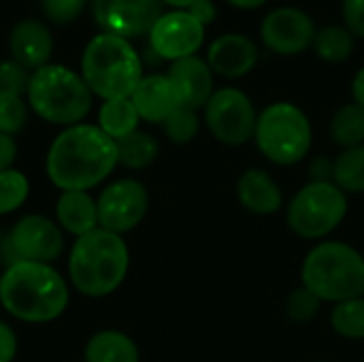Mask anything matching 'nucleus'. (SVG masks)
<instances>
[{"label":"nucleus","mask_w":364,"mask_h":362,"mask_svg":"<svg viewBox=\"0 0 364 362\" xmlns=\"http://www.w3.org/2000/svg\"><path fill=\"white\" fill-rule=\"evenodd\" d=\"M68 303L70 286L53 265L13 262L0 275V305L19 322H53L68 309Z\"/></svg>","instance_id":"f03ea898"},{"label":"nucleus","mask_w":364,"mask_h":362,"mask_svg":"<svg viewBox=\"0 0 364 362\" xmlns=\"http://www.w3.org/2000/svg\"><path fill=\"white\" fill-rule=\"evenodd\" d=\"M2 247H4V237H2V228H0V254H2Z\"/></svg>","instance_id":"a19ab883"},{"label":"nucleus","mask_w":364,"mask_h":362,"mask_svg":"<svg viewBox=\"0 0 364 362\" xmlns=\"http://www.w3.org/2000/svg\"><path fill=\"white\" fill-rule=\"evenodd\" d=\"M17 356V333L15 329L0 320V362H13Z\"/></svg>","instance_id":"f704fd0d"},{"label":"nucleus","mask_w":364,"mask_h":362,"mask_svg":"<svg viewBox=\"0 0 364 362\" xmlns=\"http://www.w3.org/2000/svg\"><path fill=\"white\" fill-rule=\"evenodd\" d=\"M331 137L333 141L343 147H358L364 143V109L356 102L343 105L335 111L331 119Z\"/></svg>","instance_id":"393cba45"},{"label":"nucleus","mask_w":364,"mask_h":362,"mask_svg":"<svg viewBox=\"0 0 364 362\" xmlns=\"http://www.w3.org/2000/svg\"><path fill=\"white\" fill-rule=\"evenodd\" d=\"M254 141L269 162L294 166L311 151V122L301 107L292 102H273L258 113Z\"/></svg>","instance_id":"0eeeda50"},{"label":"nucleus","mask_w":364,"mask_h":362,"mask_svg":"<svg viewBox=\"0 0 364 362\" xmlns=\"http://www.w3.org/2000/svg\"><path fill=\"white\" fill-rule=\"evenodd\" d=\"M348 194L333 181H309L290 201L288 228L309 241L326 239L348 215Z\"/></svg>","instance_id":"6e6552de"},{"label":"nucleus","mask_w":364,"mask_h":362,"mask_svg":"<svg viewBox=\"0 0 364 362\" xmlns=\"http://www.w3.org/2000/svg\"><path fill=\"white\" fill-rule=\"evenodd\" d=\"M119 166L117 143L96 124H75L64 128L45 156L47 179L60 190H83L100 186Z\"/></svg>","instance_id":"f257e3e1"},{"label":"nucleus","mask_w":364,"mask_h":362,"mask_svg":"<svg viewBox=\"0 0 364 362\" xmlns=\"http://www.w3.org/2000/svg\"><path fill=\"white\" fill-rule=\"evenodd\" d=\"M166 77L179 98V105L194 111L205 109V105L215 92L211 66L196 55L171 62Z\"/></svg>","instance_id":"2eb2a0df"},{"label":"nucleus","mask_w":364,"mask_h":362,"mask_svg":"<svg viewBox=\"0 0 364 362\" xmlns=\"http://www.w3.org/2000/svg\"><path fill=\"white\" fill-rule=\"evenodd\" d=\"M258 113L250 96L237 87L215 90L205 105V124L209 132L228 147L245 145L254 139Z\"/></svg>","instance_id":"9d476101"},{"label":"nucleus","mask_w":364,"mask_h":362,"mask_svg":"<svg viewBox=\"0 0 364 362\" xmlns=\"http://www.w3.org/2000/svg\"><path fill=\"white\" fill-rule=\"evenodd\" d=\"M96 209L98 226L124 237L145 220L149 211V192L139 179L124 177L109 183L98 194Z\"/></svg>","instance_id":"9b49d317"},{"label":"nucleus","mask_w":364,"mask_h":362,"mask_svg":"<svg viewBox=\"0 0 364 362\" xmlns=\"http://www.w3.org/2000/svg\"><path fill=\"white\" fill-rule=\"evenodd\" d=\"M316 32L314 19L296 6L271 11L260 28L262 43L279 55H296L305 51L314 45Z\"/></svg>","instance_id":"4468645a"},{"label":"nucleus","mask_w":364,"mask_h":362,"mask_svg":"<svg viewBox=\"0 0 364 362\" xmlns=\"http://www.w3.org/2000/svg\"><path fill=\"white\" fill-rule=\"evenodd\" d=\"M81 77L94 96L113 100L130 98L145 75L141 55L130 41L100 32L81 53Z\"/></svg>","instance_id":"20e7f679"},{"label":"nucleus","mask_w":364,"mask_h":362,"mask_svg":"<svg viewBox=\"0 0 364 362\" xmlns=\"http://www.w3.org/2000/svg\"><path fill=\"white\" fill-rule=\"evenodd\" d=\"M160 2H164V4H168V6H173L177 11H188L196 0H160Z\"/></svg>","instance_id":"ea45409f"},{"label":"nucleus","mask_w":364,"mask_h":362,"mask_svg":"<svg viewBox=\"0 0 364 362\" xmlns=\"http://www.w3.org/2000/svg\"><path fill=\"white\" fill-rule=\"evenodd\" d=\"M55 222L66 235H73L75 239L100 228L96 198L83 190L60 192L55 201Z\"/></svg>","instance_id":"aec40b11"},{"label":"nucleus","mask_w":364,"mask_h":362,"mask_svg":"<svg viewBox=\"0 0 364 362\" xmlns=\"http://www.w3.org/2000/svg\"><path fill=\"white\" fill-rule=\"evenodd\" d=\"M258 62V47L243 34H224L207 51V64L213 73L237 79L247 75Z\"/></svg>","instance_id":"f3484780"},{"label":"nucleus","mask_w":364,"mask_h":362,"mask_svg":"<svg viewBox=\"0 0 364 362\" xmlns=\"http://www.w3.org/2000/svg\"><path fill=\"white\" fill-rule=\"evenodd\" d=\"M314 47L324 62L341 64L352 55L354 38L346 26H324L316 32Z\"/></svg>","instance_id":"a878e982"},{"label":"nucleus","mask_w":364,"mask_h":362,"mask_svg":"<svg viewBox=\"0 0 364 362\" xmlns=\"http://www.w3.org/2000/svg\"><path fill=\"white\" fill-rule=\"evenodd\" d=\"M28 196H30V179L26 177V173L17 169L0 173V218L21 209Z\"/></svg>","instance_id":"cd10ccee"},{"label":"nucleus","mask_w":364,"mask_h":362,"mask_svg":"<svg viewBox=\"0 0 364 362\" xmlns=\"http://www.w3.org/2000/svg\"><path fill=\"white\" fill-rule=\"evenodd\" d=\"M301 282L322 303L364 297V256L343 241H320L303 260Z\"/></svg>","instance_id":"39448f33"},{"label":"nucleus","mask_w":364,"mask_h":362,"mask_svg":"<svg viewBox=\"0 0 364 362\" xmlns=\"http://www.w3.org/2000/svg\"><path fill=\"white\" fill-rule=\"evenodd\" d=\"M117 156H119V166H126L130 171H141L156 162V158L160 156V145L149 132L136 130L130 137L117 141Z\"/></svg>","instance_id":"5701e85b"},{"label":"nucleus","mask_w":364,"mask_h":362,"mask_svg":"<svg viewBox=\"0 0 364 362\" xmlns=\"http://www.w3.org/2000/svg\"><path fill=\"white\" fill-rule=\"evenodd\" d=\"M64 230L58 226L55 220L30 213L17 220V224L11 228L9 237L4 239L2 252L6 254V265L13 262H41V265H53L58 258H62L66 250Z\"/></svg>","instance_id":"1a4fd4ad"},{"label":"nucleus","mask_w":364,"mask_h":362,"mask_svg":"<svg viewBox=\"0 0 364 362\" xmlns=\"http://www.w3.org/2000/svg\"><path fill=\"white\" fill-rule=\"evenodd\" d=\"M147 36L149 47L158 58L177 62L192 58L200 49L205 41V26L188 11H168L158 17Z\"/></svg>","instance_id":"ddd939ff"},{"label":"nucleus","mask_w":364,"mask_h":362,"mask_svg":"<svg viewBox=\"0 0 364 362\" xmlns=\"http://www.w3.org/2000/svg\"><path fill=\"white\" fill-rule=\"evenodd\" d=\"M162 126H164V134L171 143L188 145L196 139V134L200 130V119L194 109L179 107L168 115V119Z\"/></svg>","instance_id":"c85d7f7f"},{"label":"nucleus","mask_w":364,"mask_h":362,"mask_svg":"<svg viewBox=\"0 0 364 362\" xmlns=\"http://www.w3.org/2000/svg\"><path fill=\"white\" fill-rule=\"evenodd\" d=\"M130 269V250L122 235L96 228L77 237L68 252V282L87 299L113 294Z\"/></svg>","instance_id":"7ed1b4c3"},{"label":"nucleus","mask_w":364,"mask_h":362,"mask_svg":"<svg viewBox=\"0 0 364 362\" xmlns=\"http://www.w3.org/2000/svg\"><path fill=\"white\" fill-rule=\"evenodd\" d=\"M343 19L352 34L364 36V0H343Z\"/></svg>","instance_id":"72a5a7b5"},{"label":"nucleus","mask_w":364,"mask_h":362,"mask_svg":"<svg viewBox=\"0 0 364 362\" xmlns=\"http://www.w3.org/2000/svg\"><path fill=\"white\" fill-rule=\"evenodd\" d=\"M228 4H232V6H237V9H245V11H250V9H258V6H262L267 0H226Z\"/></svg>","instance_id":"58836bf2"},{"label":"nucleus","mask_w":364,"mask_h":362,"mask_svg":"<svg viewBox=\"0 0 364 362\" xmlns=\"http://www.w3.org/2000/svg\"><path fill=\"white\" fill-rule=\"evenodd\" d=\"M92 15L107 34L126 41L149 34L160 11V0H92Z\"/></svg>","instance_id":"f8f14e48"},{"label":"nucleus","mask_w":364,"mask_h":362,"mask_svg":"<svg viewBox=\"0 0 364 362\" xmlns=\"http://www.w3.org/2000/svg\"><path fill=\"white\" fill-rule=\"evenodd\" d=\"M85 9V0H43V13L53 23H70Z\"/></svg>","instance_id":"473e14b6"},{"label":"nucleus","mask_w":364,"mask_h":362,"mask_svg":"<svg viewBox=\"0 0 364 362\" xmlns=\"http://www.w3.org/2000/svg\"><path fill=\"white\" fill-rule=\"evenodd\" d=\"M11 58L30 73L49 64L53 53V36L47 23L38 19H21L9 34Z\"/></svg>","instance_id":"dca6fc26"},{"label":"nucleus","mask_w":364,"mask_h":362,"mask_svg":"<svg viewBox=\"0 0 364 362\" xmlns=\"http://www.w3.org/2000/svg\"><path fill=\"white\" fill-rule=\"evenodd\" d=\"M83 358L85 362H139L141 352L130 335L107 329L87 339Z\"/></svg>","instance_id":"412c9836"},{"label":"nucleus","mask_w":364,"mask_h":362,"mask_svg":"<svg viewBox=\"0 0 364 362\" xmlns=\"http://www.w3.org/2000/svg\"><path fill=\"white\" fill-rule=\"evenodd\" d=\"M139 117L149 124H164L168 115L179 109V98L166 75H147L130 96Z\"/></svg>","instance_id":"a211bd4d"},{"label":"nucleus","mask_w":364,"mask_h":362,"mask_svg":"<svg viewBox=\"0 0 364 362\" xmlns=\"http://www.w3.org/2000/svg\"><path fill=\"white\" fill-rule=\"evenodd\" d=\"M188 13H190L196 21H200L203 26H207V23H211V21L215 19V4H213L211 0H196V2L188 9Z\"/></svg>","instance_id":"e433bc0d"},{"label":"nucleus","mask_w":364,"mask_h":362,"mask_svg":"<svg viewBox=\"0 0 364 362\" xmlns=\"http://www.w3.org/2000/svg\"><path fill=\"white\" fill-rule=\"evenodd\" d=\"M28 111L30 107L23 96L0 92V134H19L26 128Z\"/></svg>","instance_id":"c756f323"},{"label":"nucleus","mask_w":364,"mask_h":362,"mask_svg":"<svg viewBox=\"0 0 364 362\" xmlns=\"http://www.w3.org/2000/svg\"><path fill=\"white\" fill-rule=\"evenodd\" d=\"M320 309H322V301L305 286L294 288L286 299V314L292 322L299 324L311 322L320 314Z\"/></svg>","instance_id":"7c9ffc66"},{"label":"nucleus","mask_w":364,"mask_h":362,"mask_svg":"<svg viewBox=\"0 0 364 362\" xmlns=\"http://www.w3.org/2000/svg\"><path fill=\"white\" fill-rule=\"evenodd\" d=\"M17 141L15 137L9 134H0V173L15 169V160H17Z\"/></svg>","instance_id":"c9c22d12"},{"label":"nucleus","mask_w":364,"mask_h":362,"mask_svg":"<svg viewBox=\"0 0 364 362\" xmlns=\"http://www.w3.org/2000/svg\"><path fill=\"white\" fill-rule=\"evenodd\" d=\"M92 98L94 94L81 73L51 62L32 73L26 92V102L32 113L62 128L81 124L92 109Z\"/></svg>","instance_id":"423d86ee"},{"label":"nucleus","mask_w":364,"mask_h":362,"mask_svg":"<svg viewBox=\"0 0 364 362\" xmlns=\"http://www.w3.org/2000/svg\"><path fill=\"white\" fill-rule=\"evenodd\" d=\"M139 122H141V117L130 98H113V100H102V105L98 109L96 126L117 143V141L130 137L132 132H136Z\"/></svg>","instance_id":"4be33fe9"},{"label":"nucleus","mask_w":364,"mask_h":362,"mask_svg":"<svg viewBox=\"0 0 364 362\" xmlns=\"http://www.w3.org/2000/svg\"><path fill=\"white\" fill-rule=\"evenodd\" d=\"M30 77H32V73L26 66H21L19 62H15L13 58L0 62V92L26 96Z\"/></svg>","instance_id":"2f4dec72"},{"label":"nucleus","mask_w":364,"mask_h":362,"mask_svg":"<svg viewBox=\"0 0 364 362\" xmlns=\"http://www.w3.org/2000/svg\"><path fill=\"white\" fill-rule=\"evenodd\" d=\"M331 326L343 339H364V297L337 303L331 312Z\"/></svg>","instance_id":"bb28decb"},{"label":"nucleus","mask_w":364,"mask_h":362,"mask_svg":"<svg viewBox=\"0 0 364 362\" xmlns=\"http://www.w3.org/2000/svg\"><path fill=\"white\" fill-rule=\"evenodd\" d=\"M237 198L241 207L254 215H273L284 205L279 183L262 169H247L237 181Z\"/></svg>","instance_id":"6ab92c4d"},{"label":"nucleus","mask_w":364,"mask_h":362,"mask_svg":"<svg viewBox=\"0 0 364 362\" xmlns=\"http://www.w3.org/2000/svg\"><path fill=\"white\" fill-rule=\"evenodd\" d=\"M352 94H354V102L364 109V66L356 73V77L352 81Z\"/></svg>","instance_id":"4c0bfd02"},{"label":"nucleus","mask_w":364,"mask_h":362,"mask_svg":"<svg viewBox=\"0 0 364 362\" xmlns=\"http://www.w3.org/2000/svg\"><path fill=\"white\" fill-rule=\"evenodd\" d=\"M333 183L346 194H364V143L343 149L333 160Z\"/></svg>","instance_id":"b1692460"}]
</instances>
